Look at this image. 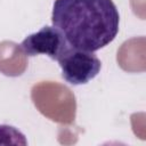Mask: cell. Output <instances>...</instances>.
I'll list each match as a JSON object with an SVG mask.
<instances>
[{"label": "cell", "instance_id": "1", "mask_svg": "<svg viewBox=\"0 0 146 146\" xmlns=\"http://www.w3.org/2000/svg\"><path fill=\"white\" fill-rule=\"evenodd\" d=\"M51 22L71 47L95 52L116 36L120 15L112 0H55Z\"/></svg>", "mask_w": 146, "mask_h": 146}, {"label": "cell", "instance_id": "2", "mask_svg": "<svg viewBox=\"0 0 146 146\" xmlns=\"http://www.w3.org/2000/svg\"><path fill=\"white\" fill-rule=\"evenodd\" d=\"M63 79L73 86L86 84L100 71L102 63L91 51L80 50L68 46L58 58Z\"/></svg>", "mask_w": 146, "mask_h": 146}, {"label": "cell", "instance_id": "3", "mask_svg": "<svg viewBox=\"0 0 146 146\" xmlns=\"http://www.w3.org/2000/svg\"><path fill=\"white\" fill-rule=\"evenodd\" d=\"M68 46L58 29L43 26L38 32L27 35L21 42L19 49L25 56L46 55L57 62Z\"/></svg>", "mask_w": 146, "mask_h": 146}]
</instances>
